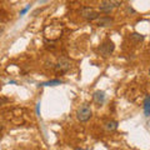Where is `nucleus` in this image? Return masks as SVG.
Wrapping results in <instances>:
<instances>
[{
    "mask_svg": "<svg viewBox=\"0 0 150 150\" xmlns=\"http://www.w3.org/2000/svg\"><path fill=\"white\" fill-rule=\"evenodd\" d=\"M91 116H93V110L89 104H81L76 109V119L79 121H81V123L89 121L91 119Z\"/></svg>",
    "mask_w": 150,
    "mask_h": 150,
    "instance_id": "1",
    "label": "nucleus"
},
{
    "mask_svg": "<svg viewBox=\"0 0 150 150\" xmlns=\"http://www.w3.org/2000/svg\"><path fill=\"white\" fill-rule=\"evenodd\" d=\"M80 15L84 19H86V20L93 21V20H98V19L100 18V13L96 11L95 9H93V8L84 6V8H81V10H80Z\"/></svg>",
    "mask_w": 150,
    "mask_h": 150,
    "instance_id": "2",
    "label": "nucleus"
},
{
    "mask_svg": "<svg viewBox=\"0 0 150 150\" xmlns=\"http://www.w3.org/2000/svg\"><path fill=\"white\" fill-rule=\"evenodd\" d=\"M115 50V45L114 43L110 40V39H108L105 40L103 44H100V46L98 48V51L100 53V55H103L104 58H106V56H109L112 51Z\"/></svg>",
    "mask_w": 150,
    "mask_h": 150,
    "instance_id": "3",
    "label": "nucleus"
},
{
    "mask_svg": "<svg viewBox=\"0 0 150 150\" xmlns=\"http://www.w3.org/2000/svg\"><path fill=\"white\" fill-rule=\"evenodd\" d=\"M70 68H71V62L65 56L60 58L55 64V70L60 73H67L68 70H70Z\"/></svg>",
    "mask_w": 150,
    "mask_h": 150,
    "instance_id": "4",
    "label": "nucleus"
},
{
    "mask_svg": "<svg viewBox=\"0 0 150 150\" xmlns=\"http://www.w3.org/2000/svg\"><path fill=\"white\" fill-rule=\"evenodd\" d=\"M115 8V1L114 0H103L99 5V10L101 13H110L112 9Z\"/></svg>",
    "mask_w": 150,
    "mask_h": 150,
    "instance_id": "5",
    "label": "nucleus"
},
{
    "mask_svg": "<svg viewBox=\"0 0 150 150\" xmlns=\"http://www.w3.org/2000/svg\"><path fill=\"white\" fill-rule=\"evenodd\" d=\"M93 100L98 106H101L105 103V93L103 90H96L93 94Z\"/></svg>",
    "mask_w": 150,
    "mask_h": 150,
    "instance_id": "6",
    "label": "nucleus"
},
{
    "mask_svg": "<svg viewBox=\"0 0 150 150\" xmlns=\"http://www.w3.org/2000/svg\"><path fill=\"white\" fill-rule=\"evenodd\" d=\"M112 23H114V19L110 16H101L98 19V26L101 28H106V26H111Z\"/></svg>",
    "mask_w": 150,
    "mask_h": 150,
    "instance_id": "7",
    "label": "nucleus"
},
{
    "mask_svg": "<svg viewBox=\"0 0 150 150\" xmlns=\"http://www.w3.org/2000/svg\"><path fill=\"white\" fill-rule=\"evenodd\" d=\"M118 126H119V123L116 120H108L104 123V128L108 131H115L118 129Z\"/></svg>",
    "mask_w": 150,
    "mask_h": 150,
    "instance_id": "8",
    "label": "nucleus"
},
{
    "mask_svg": "<svg viewBox=\"0 0 150 150\" xmlns=\"http://www.w3.org/2000/svg\"><path fill=\"white\" fill-rule=\"evenodd\" d=\"M143 109H144V115L146 118H150V95L145 98V100L143 103Z\"/></svg>",
    "mask_w": 150,
    "mask_h": 150,
    "instance_id": "9",
    "label": "nucleus"
},
{
    "mask_svg": "<svg viewBox=\"0 0 150 150\" xmlns=\"http://www.w3.org/2000/svg\"><path fill=\"white\" fill-rule=\"evenodd\" d=\"M63 81L59 80V79H51L49 81H45V83H41L39 84V86L44 88V86H58V85H62Z\"/></svg>",
    "mask_w": 150,
    "mask_h": 150,
    "instance_id": "10",
    "label": "nucleus"
},
{
    "mask_svg": "<svg viewBox=\"0 0 150 150\" xmlns=\"http://www.w3.org/2000/svg\"><path fill=\"white\" fill-rule=\"evenodd\" d=\"M130 38L133 39L134 41H137V43H139V41H143L145 39V36L143 34H139V33H133V34L130 35Z\"/></svg>",
    "mask_w": 150,
    "mask_h": 150,
    "instance_id": "11",
    "label": "nucleus"
},
{
    "mask_svg": "<svg viewBox=\"0 0 150 150\" xmlns=\"http://www.w3.org/2000/svg\"><path fill=\"white\" fill-rule=\"evenodd\" d=\"M29 10H30V5H28L26 8H24V9H23V10L20 11V16H24L25 14H26L28 11H29Z\"/></svg>",
    "mask_w": 150,
    "mask_h": 150,
    "instance_id": "12",
    "label": "nucleus"
},
{
    "mask_svg": "<svg viewBox=\"0 0 150 150\" xmlns=\"http://www.w3.org/2000/svg\"><path fill=\"white\" fill-rule=\"evenodd\" d=\"M35 111H36V115H38V116H40V101H39V103H36Z\"/></svg>",
    "mask_w": 150,
    "mask_h": 150,
    "instance_id": "13",
    "label": "nucleus"
},
{
    "mask_svg": "<svg viewBox=\"0 0 150 150\" xmlns=\"http://www.w3.org/2000/svg\"><path fill=\"white\" fill-rule=\"evenodd\" d=\"M126 11H129V13H135V10H134V9L131 8V6H128V8H126Z\"/></svg>",
    "mask_w": 150,
    "mask_h": 150,
    "instance_id": "14",
    "label": "nucleus"
},
{
    "mask_svg": "<svg viewBox=\"0 0 150 150\" xmlns=\"http://www.w3.org/2000/svg\"><path fill=\"white\" fill-rule=\"evenodd\" d=\"M3 31H4V26H1V25H0V35L3 34Z\"/></svg>",
    "mask_w": 150,
    "mask_h": 150,
    "instance_id": "15",
    "label": "nucleus"
},
{
    "mask_svg": "<svg viewBox=\"0 0 150 150\" xmlns=\"http://www.w3.org/2000/svg\"><path fill=\"white\" fill-rule=\"evenodd\" d=\"M1 130H3V125H1V124H0V131H1Z\"/></svg>",
    "mask_w": 150,
    "mask_h": 150,
    "instance_id": "16",
    "label": "nucleus"
},
{
    "mask_svg": "<svg viewBox=\"0 0 150 150\" xmlns=\"http://www.w3.org/2000/svg\"><path fill=\"white\" fill-rule=\"evenodd\" d=\"M76 150H84V149H76ZM86 150H88V149H86Z\"/></svg>",
    "mask_w": 150,
    "mask_h": 150,
    "instance_id": "17",
    "label": "nucleus"
},
{
    "mask_svg": "<svg viewBox=\"0 0 150 150\" xmlns=\"http://www.w3.org/2000/svg\"><path fill=\"white\" fill-rule=\"evenodd\" d=\"M149 75H150V69H149Z\"/></svg>",
    "mask_w": 150,
    "mask_h": 150,
    "instance_id": "18",
    "label": "nucleus"
}]
</instances>
